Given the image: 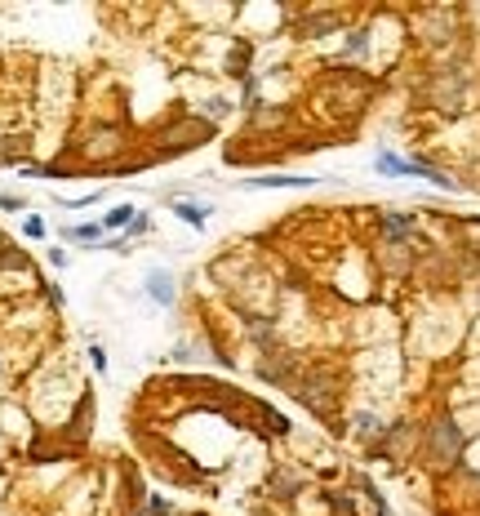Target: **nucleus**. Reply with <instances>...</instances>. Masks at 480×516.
<instances>
[{
  "mask_svg": "<svg viewBox=\"0 0 480 516\" xmlns=\"http://www.w3.org/2000/svg\"><path fill=\"white\" fill-rule=\"evenodd\" d=\"M463 445H467V436H463V427L453 423L449 414H440L436 423H427V467H440V472H449L453 463L463 459Z\"/></svg>",
  "mask_w": 480,
  "mask_h": 516,
  "instance_id": "f257e3e1",
  "label": "nucleus"
},
{
  "mask_svg": "<svg viewBox=\"0 0 480 516\" xmlns=\"http://www.w3.org/2000/svg\"><path fill=\"white\" fill-rule=\"evenodd\" d=\"M374 165H378L382 174H418V170H414V161H400V156H391V152H378V161H374Z\"/></svg>",
  "mask_w": 480,
  "mask_h": 516,
  "instance_id": "f03ea898",
  "label": "nucleus"
},
{
  "mask_svg": "<svg viewBox=\"0 0 480 516\" xmlns=\"http://www.w3.org/2000/svg\"><path fill=\"white\" fill-rule=\"evenodd\" d=\"M151 294L160 298V303H170V298H174V290H170V276H165V272H151Z\"/></svg>",
  "mask_w": 480,
  "mask_h": 516,
  "instance_id": "7ed1b4c3",
  "label": "nucleus"
},
{
  "mask_svg": "<svg viewBox=\"0 0 480 516\" xmlns=\"http://www.w3.org/2000/svg\"><path fill=\"white\" fill-rule=\"evenodd\" d=\"M378 432H382V427H378V418H374V414H360V418H356V436H365V441H369V436H378Z\"/></svg>",
  "mask_w": 480,
  "mask_h": 516,
  "instance_id": "20e7f679",
  "label": "nucleus"
},
{
  "mask_svg": "<svg viewBox=\"0 0 480 516\" xmlns=\"http://www.w3.org/2000/svg\"><path fill=\"white\" fill-rule=\"evenodd\" d=\"M134 205H120V209H112V214H107V227H125V223H134Z\"/></svg>",
  "mask_w": 480,
  "mask_h": 516,
  "instance_id": "39448f33",
  "label": "nucleus"
},
{
  "mask_svg": "<svg viewBox=\"0 0 480 516\" xmlns=\"http://www.w3.org/2000/svg\"><path fill=\"white\" fill-rule=\"evenodd\" d=\"M178 214H183V219H187L191 227H205V214H209V209H200V205H187V200H183V205H178Z\"/></svg>",
  "mask_w": 480,
  "mask_h": 516,
  "instance_id": "423d86ee",
  "label": "nucleus"
}]
</instances>
